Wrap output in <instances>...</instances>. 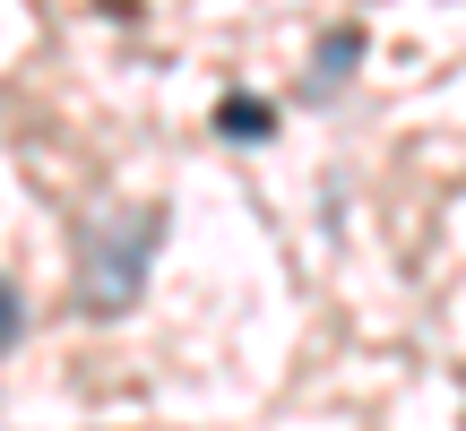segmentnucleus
Here are the masks:
<instances>
[{
	"label": "nucleus",
	"instance_id": "1",
	"mask_svg": "<svg viewBox=\"0 0 466 431\" xmlns=\"http://www.w3.org/2000/svg\"><path fill=\"white\" fill-rule=\"evenodd\" d=\"M156 242H165V207H121L104 225H86V250H78V302L96 319L130 311L147 294V267H156Z\"/></svg>",
	"mask_w": 466,
	"mask_h": 431
},
{
	"label": "nucleus",
	"instance_id": "4",
	"mask_svg": "<svg viewBox=\"0 0 466 431\" xmlns=\"http://www.w3.org/2000/svg\"><path fill=\"white\" fill-rule=\"evenodd\" d=\"M17 336H26V302H17V285L0 276V354H9Z\"/></svg>",
	"mask_w": 466,
	"mask_h": 431
},
{
	"label": "nucleus",
	"instance_id": "3",
	"mask_svg": "<svg viewBox=\"0 0 466 431\" xmlns=\"http://www.w3.org/2000/svg\"><path fill=\"white\" fill-rule=\"evenodd\" d=\"M363 61V26H346V35H329V61H311V86H337L346 69Z\"/></svg>",
	"mask_w": 466,
	"mask_h": 431
},
{
	"label": "nucleus",
	"instance_id": "2",
	"mask_svg": "<svg viewBox=\"0 0 466 431\" xmlns=\"http://www.w3.org/2000/svg\"><path fill=\"white\" fill-rule=\"evenodd\" d=\"M217 130H225V138H268V130H277V113H268L259 95H225V104H217Z\"/></svg>",
	"mask_w": 466,
	"mask_h": 431
}]
</instances>
